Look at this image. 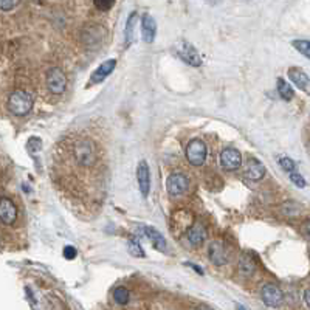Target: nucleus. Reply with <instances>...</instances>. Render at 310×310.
<instances>
[{"label":"nucleus","instance_id":"nucleus-1","mask_svg":"<svg viewBox=\"0 0 310 310\" xmlns=\"http://www.w3.org/2000/svg\"><path fill=\"white\" fill-rule=\"evenodd\" d=\"M33 96L25 90H16L8 98V110L18 116L27 115L33 109Z\"/></svg>","mask_w":310,"mask_h":310},{"label":"nucleus","instance_id":"nucleus-2","mask_svg":"<svg viewBox=\"0 0 310 310\" xmlns=\"http://www.w3.org/2000/svg\"><path fill=\"white\" fill-rule=\"evenodd\" d=\"M206 154H208V149L202 140L196 138V140L189 141V145L186 147V158L191 164H194V166L203 164L206 160Z\"/></svg>","mask_w":310,"mask_h":310},{"label":"nucleus","instance_id":"nucleus-3","mask_svg":"<svg viewBox=\"0 0 310 310\" xmlns=\"http://www.w3.org/2000/svg\"><path fill=\"white\" fill-rule=\"evenodd\" d=\"M175 52L182 57L186 64L192 65V67H200L202 65V59L197 53V50L192 47L188 40H180L177 45H175Z\"/></svg>","mask_w":310,"mask_h":310},{"label":"nucleus","instance_id":"nucleus-4","mask_svg":"<svg viewBox=\"0 0 310 310\" xmlns=\"http://www.w3.org/2000/svg\"><path fill=\"white\" fill-rule=\"evenodd\" d=\"M166 188H167V192H169L171 196H180V194H183V192L188 191L189 180L183 174H172L167 177Z\"/></svg>","mask_w":310,"mask_h":310},{"label":"nucleus","instance_id":"nucleus-5","mask_svg":"<svg viewBox=\"0 0 310 310\" xmlns=\"http://www.w3.org/2000/svg\"><path fill=\"white\" fill-rule=\"evenodd\" d=\"M47 86L48 90L52 91L55 95H59L65 90L67 86V78L65 74L62 73V70L59 69H52L48 72V76H47Z\"/></svg>","mask_w":310,"mask_h":310},{"label":"nucleus","instance_id":"nucleus-6","mask_svg":"<svg viewBox=\"0 0 310 310\" xmlns=\"http://www.w3.org/2000/svg\"><path fill=\"white\" fill-rule=\"evenodd\" d=\"M242 164V155L236 149H225L220 154V166L225 171H236Z\"/></svg>","mask_w":310,"mask_h":310},{"label":"nucleus","instance_id":"nucleus-7","mask_svg":"<svg viewBox=\"0 0 310 310\" xmlns=\"http://www.w3.org/2000/svg\"><path fill=\"white\" fill-rule=\"evenodd\" d=\"M284 299V295L279 287L276 286H272V284H269V286H265L262 289V301L265 303V306L269 307H278Z\"/></svg>","mask_w":310,"mask_h":310},{"label":"nucleus","instance_id":"nucleus-8","mask_svg":"<svg viewBox=\"0 0 310 310\" xmlns=\"http://www.w3.org/2000/svg\"><path fill=\"white\" fill-rule=\"evenodd\" d=\"M137 180H138V186H140V191H141V196L147 197L149 189H150V175H149L147 163L145 160H141L138 163V167H137Z\"/></svg>","mask_w":310,"mask_h":310},{"label":"nucleus","instance_id":"nucleus-9","mask_svg":"<svg viewBox=\"0 0 310 310\" xmlns=\"http://www.w3.org/2000/svg\"><path fill=\"white\" fill-rule=\"evenodd\" d=\"M0 219H2L5 225H11L18 219V209H16L14 203L10 199H2V203H0Z\"/></svg>","mask_w":310,"mask_h":310},{"label":"nucleus","instance_id":"nucleus-10","mask_svg":"<svg viewBox=\"0 0 310 310\" xmlns=\"http://www.w3.org/2000/svg\"><path fill=\"white\" fill-rule=\"evenodd\" d=\"M155 33H157V23L154 18L149 14H145L143 19H141V35H143V40L147 42V44L154 42Z\"/></svg>","mask_w":310,"mask_h":310},{"label":"nucleus","instance_id":"nucleus-11","mask_svg":"<svg viewBox=\"0 0 310 310\" xmlns=\"http://www.w3.org/2000/svg\"><path fill=\"white\" fill-rule=\"evenodd\" d=\"M186 237L189 240V244L192 247H200L205 242L206 239V230L203 225H200V223H194L192 227L188 230L186 233Z\"/></svg>","mask_w":310,"mask_h":310},{"label":"nucleus","instance_id":"nucleus-12","mask_svg":"<svg viewBox=\"0 0 310 310\" xmlns=\"http://www.w3.org/2000/svg\"><path fill=\"white\" fill-rule=\"evenodd\" d=\"M115 65H116V61L115 59H109L106 62H103L101 65L98 67V69L93 72V74H91V79L90 82L91 84H99V82H103L109 74H110L115 69Z\"/></svg>","mask_w":310,"mask_h":310},{"label":"nucleus","instance_id":"nucleus-13","mask_svg":"<svg viewBox=\"0 0 310 310\" xmlns=\"http://www.w3.org/2000/svg\"><path fill=\"white\" fill-rule=\"evenodd\" d=\"M208 256L217 265L227 262V251H225V248H223V245L220 244V242H213V244L209 245Z\"/></svg>","mask_w":310,"mask_h":310},{"label":"nucleus","instance_id":"nucleus-14","mask_svg":"<svg viewBox=\"0 0 310 310\" xmlns=\"http://www.w3.org/2000/svg\"><path fill=\"white\" fill-rule=\"evenodd\" d=\"M245 175L250 180H259L265 175V167L261 162L250 160L248 164H247V169H245Z\"/></svg>","mask_w":310,"mask_h":310},{"label":"nucleus","instance_id":"nucleus-15","mask_svg":"<svg viewBox=\"0 0 310 310\" xmlns=\"http://www.w3.org/2000/svg\"><path fill=\"white\" fill-rule=\"evenodd\" d=\"M141 230H143V233L149 237V240L152 242V245L157 250H160V251H164L166 250V240H164V237L155 228H152V227H143Z\"/></svg>","mask_w":310,"mask_h":310},{"label":"nucleus","instance_id":"nucleus-16","mask_svg":"<svg viewBox=\"0 0 310 310\" xmlns=\"http://www.w3.org/2000/svg\"><path fill=\"white\" fill-rule=\"evenodd\" d=\"M289 76L301 90H307L309 89V82H310L309 76L301 69H290L289 70Z\"/></svg>","mask_w":310,"mask_h":310},{"label":"nucleus","instance_id":"nucleus-17","mask_svg":"<svg viewBox=\"0 0 310 310\" xmlns=\"http://www.w3.org/2000/svg\"><path fill=\"white\" fill-rule=\"evenodd\" d=\"M135 22H137V13H130L128 23H126V47H129L133 39H135Z\"/></svg>","mask_w":310,"mask_h":310},{"label":"nucleus","instance_id":"nucleus-18","mask_svg":"<svg viewBox=\"0 0 310 310\" xmlns=\"http://www.w3.org/2000/svg\"><path fill=\"white\" fill-rule=\"evenodd\" d=\"M278 91H279V96L284 99V101H290L293 98V89L289 86V84L284 81V79H278Z\"/></svg>","mask_w":310,"mask_h":310},{"label":"nucleus","instance_id":"nucleus-19","mask_svg":"<svg viewBox=\"0 0 310 310\" xmlns=\"http://www.w3.org/2000/svg\"><path fill=\"white\" fill-rule=\"evenodd\" d=\"M113 299L118 304H128L129 303V290L126 287H118L113 292Z\"/></svg>","mask_w":310,"mask_h":310},{"label":"nucleus","instance_id":"nucleus-20","mask_svg":"<svg viewBox=\"0 0 310 310\" xmlns=\"http://www.w3.org/2000/svg\"><path fill=\"white\" fill-rule=\"evenodd\" d=\"M292 45L295 47L301 55L307 56L310 59V40H293Z\"/></svg>","mask_w":310,"mask_h":310},{"label":"nucleus","instance_id":"nucleus-21","mask_svg":"<svg viewBox=\"0 0 310 310\" xmlns=\"http://www.w3.org/2000/svg\"><path fill=\"white\" fill-rule=\"evenodd\" d=\"M129 251H130V255L135 256V257H145V251H143V248H141L140 242L137 239L129 240Z\"/></svg>","mask_w":310,"mask_h":310},{"label":"nucleus","instance_id":"nucleus-22","mask_svg":"<svg viewBox=\"0 0 310 310\" xmlns=\"http://www.w3.org/2000/svg\"><path fill=\"white\" fill-rule=\"evenodd\" d=\"M279 166L282 167L284 171L293 172V171H295V167H296V163L293 162V160H290V158L284 157V158H279Z\"/></svg>","mask_w":310,"mask_h":310},{"label":"nucleus","instance_id":"nucleus-23","mask_svg":"<svg viewBox=\"0 0 310 310\" xmlns=\"http://www.w3.org/2000/svg\"><path fill=\"white\" fill-rule=\"evenodd\" d=\"M93 3L99 11H109L115 5V0H93Z\"/></svg>","mask_w":310,"mask_h":310},{"label":"nucleus","instance_id":"nucleus-24","mask_svg":"<svg viewBox=\"0 0 310 310\" xmlns=\"http://www.w3.org/2000/svg\"><path fill=\"white\" fill-rule=\"evenodd\" d=\"M27 149L30 150V152H39V150L42 149V141H40V138H37V137L30 138V141L27 143Z\"/></svg>","mask_w":310,"mask_h":310},{"label":"nucleus","instance_id":"nucleus-25","mask_svg":"<svg viewBox=\"0 0 310 310\" xmlns=\"http://www.w3.org/2000/svg\"><path fill=\"white\" fill-rule=\"evenodd\" d=\"M255 270V265H253V262L251 261H248V259H245V257H242L240 259V272L242 273H251Z\"/></svg>","mask_w":310,"mask_h":310},{"label":"nucleus","instance_id":"nucleus-26","mask_svg":"<svg viewBox=\"0 0 310 310\" xmlns=\"http://www.w3.org/2000/svg\"><path fill=\"white\" fill-rule=\"evenodd\" d=\"M290 180L295 183V185L298 186V188H304L306 186V180L303 179V175H299L298 172H290Z\"/></svg>","mask_w":310,"mask_h":310},{"label":"nucleus","instance_id":"nucleus-27","mask_svg":"<svg viewBox=\"0 0 310 310\" xmlns=\"http://www.w3.org/2000/svg\"><path fill=\"white\" fill-rule=\"evenodd\" d=\"M76 255H78V251H76V248H74V247L69 245V247L64 248V257L67 259V261H73V259L76 257Z\"/></svg>","mask_w":310,"mask_h":310},{"label":"nucleus","instance_id":"nucleus-28","mask_svg":"<svg viewBox=\"0 0 310 310\" xmlns=\"http://www.w3.org/2000/svg\"><path fill=\"white\" fill-rule=\"evenodd\" d=\"M19 3V0H0V6H2L3 11H10Z\"/></svg>","mask_w":310,"mask_h":310},{"label":"nucleus","instance_id":"nucleus-29","mask_svg":"<svg viewBox=\"0 0 310 310\" xmlns=\"http://www.w3.org/2000/svg\"><path fill=\"white\" fill-rule=\"evenodd\" d=\"M188 265L191 267V269H194L199 274H203V270L202 269H200V267L199 265H194V264H191V262H188Z\"/></svg>","mask_w":310,"mask_h":310},{"label":"nucleus","instance_id":"nucleus-30","mask_svg":"<svg viewBox=\"0 0 310 310\" xmlns=\"http://www.w3.org/2000/svg\"><path fill=\"white\" fill-rule=\"evenodd\" d=\"M306 303H307V306L310 307V289L306 292Z\"/></svg>","mask_w":310,"mask_h":310},{"label":"nucleus","instance_id":"nucleus-31","mask_svg":"<svg viewBox=\"0 0 310 310\" xmlns=\"http://www.w3.org/2000/svg\"><path fill=\"white\" fill-rule=\"evenodd\" d=\"M206 2H208V3H217L219 0H206Z\"/></svg>","mask_w":310,"mask_h":310}]
</instances>
